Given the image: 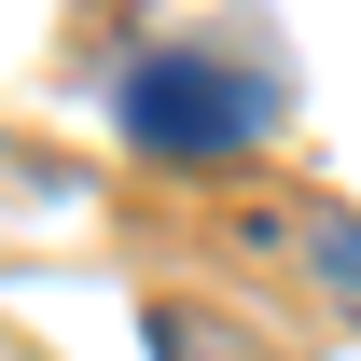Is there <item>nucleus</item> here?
Wrapping results in <instances>:
<instances>
[{
    "label": "nucleus",
    "mask_w": 361,
    "mask_h": 361,
    "mask_svg": "<svg viewBox=\"0 0 361 361\" xmlns=\"http://www.w3.org/2000/svg\"><path fill=\"white\" fill-rule=\"evenodd\" d=\"M153 348H167V361H236V348H223L195 306H153Z\"/></svg>",
    "instance_id": "f03ea898"
},
{
    "label": "nucleus",
    "mask_w": 361,
    "mask_h": 361,
    "mask_svg": "<svg viewBox=\"0 0 361 361\" xmlns=\"http://www.w3.org/2000/svg\"><path fill=\"white\" fill-rule=\"evenodd\" d=\"M319 264H334V278L361 292V223H319Z\"/></svg>",
    "instance_id": "7ed1b4c3"
},
{
    "label": "nucleus",
    "mask_w": 361,
    "mask_h": 361,
    "mask_svg": "<svg viewBox=\"0 0 361 361\" xmlns=\"http://www.w3.org/2000/svg\"><path fill=\"white\" fill-rule=\"evenodd\" d=\"M111 111H126L139 153H250V139H264V84H250L236 56H195V42L139 56L126 84H111Z\"/></svg>",
    "instance_id": "f257e3e1"
}]
</instances>
